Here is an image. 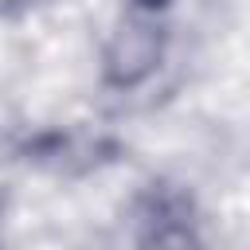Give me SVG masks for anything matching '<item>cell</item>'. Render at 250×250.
I'll list each match as a JSON object with an SVG mask.
<instances>
[{
  "label": "cell",
  "instance_id": "cell-1",
  "mask_svg": "<svg viewBox=\"0 0 250 250\" xmlns=\"http://www.w3.org/2000/svg\"><path fill=\"white\" fill-rule=\"evenodd\" d=\"M148 4H160V0H148Z\"/></svg>",
  "mask_w": 250,
  "mask_h": 250
}]
</instances>
